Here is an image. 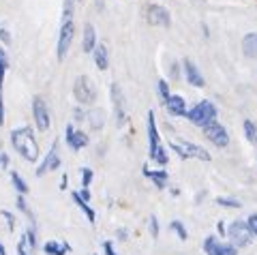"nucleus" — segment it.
<instances>
[{
    "label": "nucleus",
    "mask_w": 257,
    "mask_h": 255,
    "mask_svg": "<svg viewBox=\"0 0 257 255\" xmlns=\"http://www.w3.org/2000/svg\"><path fill=\"white\" fill-rule=\"evenodd\" d=\"M11 146L18 150L20 157H24L30 163L39 161V144L35 140V133H32L30 126H22V129L11 131Z\"/></svg>",
    "instance_id": "1"
},
{
    "label": "nucleus",
    "mask_w": 257,
    "mask_h": 255,
    "mask_svg": "<svg viewBox=\"0 0 257 255\" xmlns=\"http://www.w3.org/2000/svg\"><path fill=\"white\" fill-rule=\"evenodd\" d=\"M148 146H150V159L157 161L159 165H165L167 159L165 148L161 146V138H159V129H157V120H155V111H148Z\"/></svg>",
    "instance_id": "2"
},
{
    "label": "nucleus",
    "mask_w": 257,
    "mask_h": 255,
    "mask_svg": "<svg viewBox=\"0 0 257 255\" xmlns=\"http://www.w3.org/2000/svg\"><path fill=\"white\" fill-rule=\"evenodd\" d=\"M189 122H193L195 126H206L208 122L216 120V107L210 101H199L195 107L187 111Z\"/></svg>",
    "instance_id": "3"
},
{
    "label": "nucleus",
    "mask_w": 257,
    "mask_h": 255,
    "mask_svg": "<svg viewBox=\"0 0 257 255\" xmlns=\"http://www.w3.org/2000/svg\"><path fill=\"white\" fill-rule=\"evenodd\" d=\"M73 94L79 105H92L96 101V88L88 75H79L73 84Z\"/></svg>",
    "instance_id": "4"
},
{
    "label": "nucleus",
    "mask_w": 257,
    "mask_h": 255,
    "mask_svg": "<svg viewBox=\"0 0 257 255\" xmlns=\"http://www.w3.org/2000/svg\"><path fill=\"white\" fill-rule=\"evenodd\" d=\"M227 236H229L231 244H236V246H248L253 242V238H255L253 232H251V227H248V223L242 221V219L231 223L229 229H227Z\"/></svg>",
    "instance_id": "5"
},
{
    "label": "nucleus",
    "mask_w": 257,
    "mask_h": 255,
    "mask_svg": "<svg viewBox=\"0 0 257 255\" xmlns=\"http://www.w3.org/2000/svg\"><path fill=\"white\" fill-rule=\"evenodd\" d=\"M170 148L180 159H199V161H210L212 159L208 155V150H204L197 144H189V142H174V144H170Z\"/></svg>",
    "instance_id": "6"
},
{
    "label": "nucleus",
    "mask_w": 257,
    "mask_h": 255,
    "mask_svg": "<svg viewBox=\"0 0 257 255\" xmlns=\"http://www.w3.org/2000/svg\"><path fill=\"white\" fill-rule=\"evenodd\" d=\"M202 129H204V138L210 142V144H214L216 148H225L229 144V133L225 131V126L221 122L212 120V122H208L206 126H202Z\"/></svg>",
    "instance_id": "7"
},
{
    "label": "nucleus",
    "mask_w": 257,
    "mask_h": 255,
    "mask_svg": "<svg viewBox=\"0 0 257 255\" xmlns=\"http://www.w3.org/2000/svg\"><path fill=\"white\" fill-rule=\"evenodd\" d=\"M75 37V24L73 22H62L60 26V35H58V45H56V54H58V60H64L67 54L71 50V43H73Z\"/></svg>",
    "instance_id": "8"
},
{
    "label": "nucleus",
    "mask_w": 257,
    "mask_h": 255,
    "mask_svg": "<svg viewBox=\"0 0 257 255\" xmlns=\"http://www.w3.org/2000/svg\"><path fill=\"white\" fill-rule=\"evenodd\" d=\"M32 118H35V126L39 131H47L50 129V111L41 97L32 99Z\"/></svg>",
    "instance_id": "9"
},
{
    "label": "nucleus",
    "mask_w": 257,
    "mask_h": 255,
    "mask_svg": "<svg viewBox=\"0 0 257 255\" xmlns=\"http://www.w3.org/2000/svg\"><path fill=\"white\" fill-rule=\"evenodd\" d=\"M146 20H148V24H152V26H163V28L172 26L170 11L161 5H148L146 7Z\"/></svg>",
    "instance_id": "10"
},
{
    "label": "nucleus",
    "mask_w": 257,
    "mask_h": 255,
    "mask_svg": "<svg viewBox=\"0 0 257 255\" xmlns=\"http://www.w3.org/2000/svg\"><path fill=\"white\" fill-rule=\"evenodd\" d=\"M58 167H60V153H58V142H54L52 150L43 159V163L37 167V176L41 178V176H45L47 172H54V170H58Z\"/></svg>",
    "instance_id": "11"
},
{
    "label": "nucleus",
    "mask_w": 257,
    "mask_h": 255,
    "mask_svg": "<svg viewBox=\"0 0 257 255\" xmlns=\"http://www.w3.org/2000/svg\"><path fill=\"white\" fill-rule=\"evenodd\" d=\"M64 140H67V144L71 150H82L88 146V135L84 131L75 129L73 124H69L67 129H64Z\"/></svg>",
    "instance_id": "12"
},
{
    "label": "nucleus",
    "mask_w": 257,
    "mask_h": 255,
    "mask_svg": "<svg viewBox=\"0 0 257 255\" xmlns=\"http://www.w3.org/2000/svg\"><path fill=\"white\" fill-rule=\"evenodd\" d=\"M182 67H184V77H187V82L191 86H195V88H202V86H206V79H204L202 73H199V69H197L195 62H193V60H184Z\"/></svg>",
    "instance_id": "13"
},
{
    "label": "nucleus",
    "mask_w": 257,
    "mask_h": 255,
    "mask_svg": "<svg viewBox=\"0 0 257 255\" xmlns=\"http://www.w3.org/2000/svg\"><path fill=\"white\" fill-rule=\"evenodd\" d=\"M165 107H167V114L174 116V118H178V116H187V101H184L180 94H172L170 99H167L165 103Z\"/></svg>",
    "instance_id": "14"
},
{
    "label": "nucleus",
    "mask_w": 257,
    "mask_h": 255,
    "mask_svg": "<svg viewBox=\"0 0 257 255\" xmlns=\"http://www.w3.org/2000/svg\"><path fill=\"white\" fill-rule=\"evenodd\" d=\"M92 58H94V65L99 67L101 71H107V67H109V52H107V47L103 43H96V47L92 50Z\"/></svg>",
    "instance_id": "15"
},
{
    "label": "nucleus",
    "mask_w": 257,
    "mask_h": 255,
    "mask_svg": "<svg viewBox=\"0 0 257 255\" xmlns=\"http://www.w3.org/2000/svg\"><path fill=\"white\" fill-rule=\"evenodd\" d=\"M111 99H114V103H116V118H118V124H122L126 114H124V97H122V92H120L118 84L111 86Z\"/></svg>",
    "instance_id": "16"
},
{
    "label": "nucleus",
    "mask_w": 257,
    "mask_h": 255,
    "mask_svg": "<svg viewBox=\"0 0 257 255\" xmlns=\"http://www.w3.org/2000/svg\"><path fill=\"white\" fill-rule=\"evenodd\" d=\"M82 47L86 54H92V50L96 47V30L92 24H86L84 26V39H82Z\"/></svg>",
    "instance_id": "17"
},
{
    "label": "nucleus",
    "mask_w": 257,
    "mask_h": 255,
    "mask_svg": "<svg viewBox=\"0 0 257 255\" xmlns=\"http://www.w3.org/2000/svg\"><path fill=\"white\" fill-rule=\"evenodd\" d=\"M144 176H148V178H152V182H155V187L157 189H165V185H167V172L165 170H155V172H150L146 165H144Z\"/></svg>",
    "instance_id": "18"
},
{
    "label": "nucleus",
    "mask_w": 257,
    "mask_h": 255,
    "mask_svg": "<svg viewBox=\"0 0 257 255\" xmlns=\"http://www.w3.org/2000/svg\"><path fill=\"white\" fill-rule=\"evenodd\" d=\"M43 251H45L47 255H67V253L71 251V246H69V242H58V240H50V242H45Z\"/></svg>",
    "instance_id": "19"
},
{
    "label": "nucleus",
    "mask_w": 257,
    "mask_h": 255,
    "mask_svg": "<svg viewBox=\"0 0 257 255\" xmlns=\"http://www.w3.org/2000/svg\"><path fill=\"white\" fill-rule=\"evenodd\" d=\"M242 50H244V54L248 56V58H255L257 56V35L255 33L246 35L242 39Z\"/></svg>",
    "instance_id": "20"
},
{
    "label": "nucleus",
    "mask_w": 257,
    "mask_h": 255,
    "mask_svg": "<svg viewBox=\"0 0 257 255\" xmlns=\"http://www.w3.org/2000/svg\"><path fill=\"white\" fill-rule=\"evenodd\" d=\"M71 197H73V202L79 206V208H82V212H84L86 217H88V221L94 223V221H96V214H94V210L90 208V206H88V202L84 200V197L79 195V193H71Z\"/></svg>",
    "instance_id": "21"
},
{
    "label": "nucleus",
    "mask_w": 257,
    "mask_h": 255,
    "mask_svg": "<svg viewBox=\"0 0 257 255\" xmlns=\"http://www.w3.org/2000/svg\"><path fill=\"white\" fill-rule=\"evenodd\" d=\"M86 118H88V122H90L92 129H101V126L105 124V114H103L101 109H90V111H86Z\"/></svg>",
    "instance_id": "22"
},
{
    "label": "nucleus",
    "mask_w": 257,
    "mask_h": 255,
    "mask_svg": "<svg viewBox=\"0 0 257 255\" xmlns=\"http://www.w3.org/2000/svg\"><path fill=\"white\" fill-rule=\"evenodd\" d=\"M219 246H221V242L216 240L214 236H208L206 240H204V251H206V255H221V253H219Z\"/></svg>",
    "instance_id": "23"
},
{
    "label": "nucleus",
    "mask_w": 257,
    "mask_h": 255,
    "mask_svg": "<svg viewBox=\"0 0 257 255\" xmlns=\"http://www.w3.org/2000/svg\"><path fill=\"white\" fill-rule=\"evenodd\" d=\"M11 182H13V187L18 189V193H22V195H26V193H28V185H26V180H24L18 172H11Z\"/></svg>",
    "instance_id": "24"
},
{
    "label": "nucleus",
    "mask_w": 257,
    "mask_h": 255,
    "mask_svg": "<svg viewBox=\"0 0 257 255\" xmlns=\"http://www.w3.org/2000/svg\"><path fill=\"white\" fill-rule=\"evenodd\" d=\"M157 92H159V97L163 103H167V99L172 97V90H170V84L165 82V79H159L157 82Z\"/></svg>",
    "instance_id": "25"
},
{
    "label": "nucleus",
    "mask_w": 257,
    "mask_h": 255,
    "mask_svg": "<svg viewBox=\"0 0 257 255\" xmlns=\"http://www.w3.org/2000/svg\"><path fill=\"white\" fill-rule=\"evenodd\" d=\"M244 135L251 144H257V126L251 120H244Z\"/></svg>",
    "instance_id": "26"
},
{
    "label": "nucleus",
    "mask_w": 257,
    "mask_h": 255,
    "mask_svg": "<svg viewBox=\"0 0 257 255\" xmlns=\"http://www.w3.org/2000/svg\"><path fill=\"white\" fill-rule=\"evenodd\" d=\"M7 67H9V58H7V52H5V47H0V88H3V82H5Z\"/></svg>",
    "instance_id": "27"
},
{
    "label": "nucleus",
    "mask_w": 257,
    "mask_h": 255,
    "mask_svg": "<svg viewBox=\"0 0 257 255\" xmlns=\"http://www.w3.org/2000/svg\"><path fill=\"white\" fill-rule=\"evenodd\" d=\"M170 227L174 229L176 234H178L180 240H187V238H189V232H187V229H184V223H182V221H178V219L172 221V223H170Z\"/></svg>",
    "instance_id": "28"
},
{
    "label": "nucleus",
    "mask_w": 257,
    "mask_h": 255,
    "mask_svg": "<svg viewBox=\"0 0 257 255\" xmlns=\"http://www.w3.org/2000/svg\"><path fill=\"white\" fill-rule=\"evenodd\" d=\"M73 7H75V0H64L62 22H73Z\"/></svg>",
    "instance_id": "29"
},
{
    "label": "nucleus",
    "mask_w": 257,
    "mask_h": 255,
    "mask_svg": "<svg viewBox=\"0 0 257 255\" xmlns=\"http://www.w3.org/2000/svg\"><path fill=\"white\" fill-rule=\"evenodd\" d=\"M216 204L223 206V208H240V204L238 200H234V197H216Z\"/></svg>",
    "instance_id": "30"
},
{
    "label": "nucleus",
    "mask_w": 257,
    "mask_h": 255,
    "mask_svg": "<svg viewBox=\"0 0 257 255\" xmlns=\"http://www.w3.org/2000/svg\"><path fill=\"white\" fill-rule=\"evenodd\" d=\"M18 208H20V212H24V214H26V217H28L32 223H35V217H32V212H30L28 204H26V200H24V195H22V193L18 195Z\"/></svg>",
    "instance_id": "31"
},
{
    "label": "nucleus",
    "mask_w": 257,
    "mask_h": 255,
    "mask_svg": "<svg viewBox=\"0 0 257 255\" xmlns=\"http://www.w3.org/2000/svg\"><path fill=\"white\" fill-rule=\"evenodd\" d=\"M26 240H28V246H30V249H37L39 240H37V232H35V225H30V227L26 229Z\"/></svg>",
    "instance_id": "32"
},
{
    "label": "nucleus",
    "mask_w": 257,
    "mask_h": 255,
    "mask_svg": "<svg viewBox=\"0 0 257 255\" xmlns=\"http://www.w3.org/2000/svg\"><path fill=\"white\" fill-rule=\"evenodd\" d=\"M92 170H88V167H84L82 170V187H90V182H92Z\"/></svg>",
    "instance_id": "33"
},
{
    "label": "nucleus",
    "mask_w": 257,
    "mask_h": 255,
    "mask_svg": "<svg viewBox=\"0 0 257 255\" xmlns=\"http://www.w3.org/2000/svg\"><path fill=\"white\" fill-rule=\"evenodd\" d=\"M236 249H238L236 244H221V246H219V253H221V255H238Z\"/></svg>",
    "instance_id": "34"
},
{
    "label": "nucleus",
    "mask_w": 257,
    "mask_h": 255,
    "mask_svg": "<svg viewBox=\"0 0 257 255\" xmlns=\"http://www.w3.org/2000/svg\"><path fill=\"white\" fill-rule=\"evenodd\" d=\"M246 223H248V227H251V232H253V236H257V212H253L251 217L246 219Z\"/></svg>",
    "instance_id": "35"
},
{
    "label": "nucleus",
    "mask_w": 257,
    "mask_h": 255,
    "mask_svg": "<svg viewBox=\"0 0 257 255\" xmlns=\"http://www.w3.org/2000/svg\"><path fill=\"white\" fill-rule=\"evenodd\" d=\"M150 234L159 238V219L157 217H150Z\"/></svg>",
    "instance_id": "36"
},
{
    "label": "nucleus",
    "mask_w": 257,
    "mask_h": 255,
    "mask_svg": "<svg viewBox=\"0 0 257 255\" xmlns=\"http://www.w3.org/2000/svg\"><path fill=\"white\" fill-rule=\"evenodd\" d=\"M26 244H28V240H26V236H24L22 242H18V255H30V253L26 251Z\"/></svg>",
    "instance_id": "37"
},
{
    "label": "nucleus",
    "mask_w": 257,
    "mask_h": 255,
    "mask_svg": "<svg viewBox=\"0 0 257 255\" xmlns=\"http://www.w3.org/2000/svg\"><path fill=\"white\" fill-rule=\"evenodd\" d=\"M0 214H3V217H5L7 221H9V229H11V232H13V229H15V217H13V214H11V212H7V210H3V212H0Z\"/></svg>",
    "instance_id": "38"
},
{
    "label": "nucleus",
    "mask_w": 257,
    "mask_h": 255,
    "mask_svg": "<svg viewBox=\"0 0 257 255\" xmlns=\"http://www.w3.org/2000/svg\"><path fill=\"white\" fill-rule=\"evenodd\" d=\"M5 124V101H3V88H0V126Z\"/></svg>",
    "instance_id": "39"
},
{
    "label": "nucleus",
    "mask_w": 257,
    "mask_h": 255,
    "mask_svg": "<svg viewBox=\"0 0 257 255\" xmlns=\"http://www.w3.org/2000/svg\"><path fill=\"white\" fill-rule=\"evenodd\" d=\"M0 39H3V43H7V45H9V43H11V35H9V33H7V30H5V28H0Z\"/></svg>",
    "instance_id": "40"
},
{
    "label": "nucleus",
    "mask_w": 257,
    "mask_h": 255,
    "mask_svg": "<svg viewBox=\"0 0 257 255\" xmlns=\"http://www.w3.org/2000/svg\"><path fill=\"white\" fill-rule=\"evenodd\" d=\"M0 167H3V170H7V167H9V157H7L5 153H0Z\"/></svg>",
    "instance_id": "41"
},
{
    "label": "nucleus",
    "mask_w": 257,
    "mask_h": 255,
    "mask_svg": "<svg viewBox=\"0 0 257 255\" xmlns=\"http://www.w3.org/2000/svg\"><path fill=\"white\" fill-rule=\"evenodd\" d=\"M103 253H105V255H116V253H114V246H111V242H103Z\"/></svg>",
    "instance_id": "42"
},
{
    "label": "nucleus",
    "mask_w": 257,
    "mask_h": 255,
    "mask_svg": "<svg viewBox=\"0 0 257 255\" xmlns=\"http://www.w3.org/2000/svg\"><path fill=\"white\" fill-rule=\"evenodd\" d=\"M116 238H118V240H126V238H128V232H126V229H118V232H116Z\"/></svg>",
    "instance_id": "43"
},
{
    "label": "nucleus",
    "mask_w": 257,
    "mask_h": 255,
    "mask_svg": "<svg viewBox=\"0 0 257 255\" xmlns=\"http://www.w3.org/2000/svg\"><path fill=\"white\" fill-rule=\"evenodd\" d=\"M79 195H82L86 202H90V191H88V187H84L82 191H79Z\"/></svg>",
    "instance_id": "44"
},
{
    "label": "nucleus",
    "mask_w": 257,
    "mask_h": 255,
    "mask_svg": "<svg viewBox=\"0 0 257 255\" xmlns=\"http://www.w3.org/2000/svg\"><path fill=\"white\" fill-rule=\"evenodd\" d=\"M216 229H219V234H221V236H225V234H227V229H225V223H223V221H219V223H216Z\"/></svg>",
    "instance_id": "45"
},
{
    "label": "nucleus",
    "mask_w": 257,
    "mask_h": 255,
    "mask_svg": "<svg viewBox=\"0 0 257 255\" xmlns=\"http://www.w3.org/2000/svg\"><path fill=\"white\" fill-rule=\"evenodd\" d=\"M170 75H172V79H178V67H176V65H172Z\"/></svg>",
    "instance_id": "46"
},
{
    "label": "nucleus",
    "mask_w": 257,
    "mask_h": 255,
    "mask_svg": "<svg viewBox=\"0 0 257 255\" xmlns=\"http://www.w3.org/2000/svg\"><path fill=\"white\" fill-rule=\"evenodd\" d=\"M0 255H7V251H5V246L0 244Z\"/></svg>",
    "instance_id": "47"
}]
</instances>
